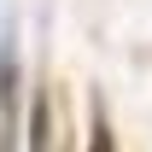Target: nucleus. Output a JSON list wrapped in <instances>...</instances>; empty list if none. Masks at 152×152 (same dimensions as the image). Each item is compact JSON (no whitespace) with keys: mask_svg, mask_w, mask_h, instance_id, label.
I'll list each match as a JSON object with an SVG mask.
<instances>
[{"mask_svg":"<svg viewBox=\"0 0 152 152\" xmlns=\"http://www.w3.org/2000/svg\"><path fill=\"white\" fill-rule=\"evenodd\" d=\"M88 152H117V146H111V123H105L99 105H94V123H88Z\"/></svg>","mask_w":152,"mask_h":152,"instance_id":"obj_3","label":"nucleus"},{"mask_svg":"<svg viewBox=\"0 0 152 152\" xmlns=\"http://www.w3.org/2000/svg\"><path fill=\"white\" fill-rule=\"evenodd\" d=\"M12 23L0 29V152H12V134H18V47H12Z\"/></svg>","mask_w":152,"mask_h":152,"instance_id":"obj_1","label":"nucleus"},{"mask_svg":"<svg viewBox=\"0 0 152 152\" xmlns=\"http://www.w3.org/2000/svg\"><path fill=\"white\" fill-rule=\"evenodd\" d=\"M53 146V129H47V94H35L29 105V152H47Z\"/></svg>","mask_w":152,"mask_h":152,"instance_id":"obj_2","label":"nucleus"}]
</instances>
